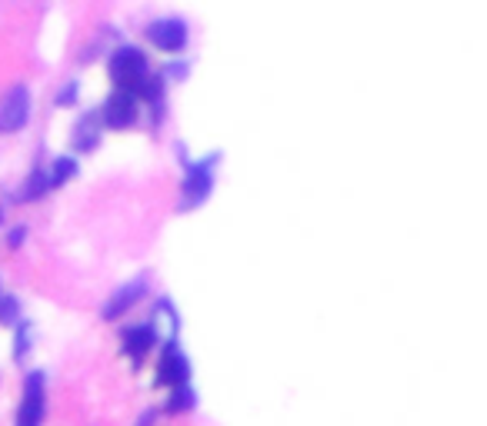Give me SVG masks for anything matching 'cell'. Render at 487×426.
<instances>
[{
	"instance_id": "52a82bcc",
	"label": "cell",
	"mask_w": 487,
	"mask_h": 426,
	"mask_svg": "<svg viewBox=\"0 0 487 426\" xmlns=\"http://www.w3.org/2000/svg\"><path fill=\"white\" fill-rule=\"evenodd\" d=\"M211 160H214V157H211ZM211 160L201 164V167H194L191 177L184 180V207L201 204V200L211 194Z\"/></svg>"
},
{
	"instance_id": "9a60e30c",
	"label": "cell",
	"mask_w": 487,
	"mask_h": 426,
	"mask_svg": "<svg viewBox=\"0 0 487 426\" xmlns=\"http://www.w3.org/2000/svg\"><path fill=\"white\" fill-rule=\"evenodd\" d=\"M70 100H74V84H70V87L64 90V94H60V97H57V104H70Z\"/></svg>"
},
{
	"instance_id": "9c48e42d",
	"label": "cell",
	"mask_w": 487,
	"mask_h": 426,
	"mask_svg": "<svg viewBox=\"0 0 487 426\" xmlns=\"http://www.w3.org/2000/svg\"><path fill=\"white\" fill-rule=\"evenodd\" d=\"M124 347H127V353H130L134 360H144L147 350L154 347V330H150V327H134L124 337Z\"/></svg>"
},
{
	"instance_id": "4fadbf2b",
	"label": "cell",
	"mask_w": 487,
	"mask_h": 426,
	"mask_svg": "<svg viewBox=\"0 0 487 426\" xmlns=\"http://www.w3.org/2000/svg\"><path fill=\"white\" fill-rule=\"evenodd\" d=\"M14 313H17V303L14 300H7L4 307H0V320H4V323H14V320H10Z\"/></svg>"
},
{
	"instance_id": "2e32d148",
	"label": "cell",
	"mask_w": 487,
	"mask_h": 426,
	"mask_svg": "<svg viewBox=\"0 0 487 426\" xmlns=\"http://www.w3.org/2000/svg\"><path fill=\"white\" fill-rule=\"evenodd\" d=\"M150 420H154V413H147V417L140 420V423H137V426H150Z\"/></svg>"
},
{
	"instance_id": "6da1fadb",
	"label": "cell",
	"mask_w": 487,
	"mask_h": 426,
	"mask_svg": "<svg viewBox=\"0 0 487 426\" xmlns=\"http://www.w3.org/2000/svg\"><path fill=\"white\" fill-rule=\"evenodd\" d=\"M110 80L118 84L120 90H130V94H140L147 80V60L140 50L134 47H120L114 50V57H110Z\"/></svg>"
},
{
	"instance_id": "7a4b0ae2",
	"label": "cell",
	"mask_w": 487,
	"mask_h": 426,
	"mask_svg": "<svg viewBox=\"0 0 487 426\" xmlns=\"http://www.w3.org/2000/svg\"><path fill=\"white\" fill-rule=\"evenodd\" d=\"M30 117V90L24 84L10 87L0 97V134H17Z\"/></svg>"
},
{
	"instance_id": "3957f363",
	"label": "cell",
	"mask_w": 487,
	"mask_h": 426,
	"mask_svg": "<svg viewBox=\"0 0 487 426\" xmlns=\"http://www.w3.org/2000/svg\"><path fill=\"white\" fill-rule=\"evenodd\" d=\"M147 40H150L157 50H164V54H177V50L187 47V24L177 17L154 20V24L147 27Z\"/></svg>"
},
{
	"instance_id": "8fae6325",
	"label": "cell",
	"mask_w": 487,
	"mask_h": 426,
	"mask_svg": "<svg viewBox=\"0 0 487 426\" xmlns=\"http://www.w3.org/2000/svg\"><path fill=\"white\" fill-rule=\"evenodd\" d=\"M50 190V180L47 174H34L27 180V190H24V200H34V197H44Z\"/></svg>"
},
{
	"instance_id": "ba28073f",
	"label": "cell",
	"mask_w": 487,
	"mask_h": 426,
	"mask_svg": "<svg viewBox=\"0 0 487 426\" xmlns=\"http://www.w3.org/2000/svg\"><path fill=\"white\" fill-rule=\"evenodd\" d=\"M140 293H144V283H130L127 290H120L118 297H114V300L108 303V310H104V317H108V320H118L120 313H127V310H130V307H134L137 300H140Z\"/></svg>"
},
{
	"instance_id": "30bf717a",
	"label": "cell",
	"mask_w": 487,
	"mask_h": 426,
	"mask_svg": "<svg viewBox=\"0 0 487 426\" xmlns=\"http://www.w3.org/2000/svg\"><path fill=\"white\" fill-rule=\"evenodd\" d=\"M74 170H78V167H74V160H67V157H64V160H57V164H54V170H50V187H64L70 180V177H74Z\"/></svg>"
},
{
	"instance_id": "5bb4252c",
	"label": "cell",
	"mask_w": 487,
	"mask_h": 426,
	"mask_svg": "<svg viewBox=\"0 0 487 426\" xmlns=\"http://www.w3.org/2000/svg\"><path fill=\"white\" fill-rule=\"evenodd\" d=\"M20 243H24V227L10 230V247H20Z\"/></svg>"
},
{
	"instance_id": "7c38bea8",
	"label": "cell",
	"mask_w": 487,
	"mask_h": 426,
	"mask_svg": "<svg viewBox=\"0 0 487 426\" xmlns=\"http://www.w3.org/2000/svg\"><path fill=\"white\" fill-rule=\"evenodd\" d=\"M191 407H194V393H191V390H181V387H177L174 400L167 403V410H171V413H181V410H191Z\"/></svg>"
},
{
	"instance_id": "8992f818",
	"label": "cell",
	"mask_w": 487,
	"mask_h": 426,
	"mask_svg": "<svg viewBox=\"0 0 487 426\" xmlns=\"http://www.w3.org/2000/svg\"><path fill=\"white\" fill-rule=\"evenodd\" d=\"M161 383L164 387H184L187 383V377H191V363H187V357L181 353L177 347H167V353H164V360H161Z\"/></svg>"
},
{
	"instance_id": "5b68a950",
	"label": "cell",
	"mask_w": 487,
	"mask_h": 426,
	"mask_svg": "<svg viewBox=\"0 0 487 426\" xmlns=\"http://www.w3.org/2000/svg\"><path fill=\"white\" fill-rule=\"evenodd\" d=\"M104 124L114 127V130H124V127H130L137 120V97L130 94V90H118L114 97H108V104H104Z\"/></svg>"
},
{
	"instance_id": "277c9868",
	"label": "cell",
	"mask_w": 487,
	"mask_h": 426,
	"mask_svg": "<svg viewBox=\"0 0 487 426\" xmlns=\"http://www.w3.org/2000/svg\"><path fill=\"white\" fill-rule=\"evenodd\" d=\"M44 423V377L34 373L24 387V403L17 410V426H40Z\"/></svg>"
}]
</instances>
